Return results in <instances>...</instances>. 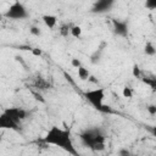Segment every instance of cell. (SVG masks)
I'll use <instances>...</instances> for the list:
<instances>
[{"instance_id":"cell-1","label":"cell","mask_w":156,"mask_h":156,"mask_svg":"<svg viewBox=\"0 0 156 156\" xmlns=\"http://www.w3.org/2000/svg\"><path fill=\"white\" fill-rule=\"evenodd\" d=\"M43 141L45 144L55 145L71 155H77V151L73 146V141L71 138V133L67 129H62L57 126H52L44 135Z\"/></svg>"},{"instance_id":"cell-2","label":"cell","mask_w":156,"mask_h":156,"mask_svg":"<svg viewBox=\"0 0 156 156\" xmlns=\"http://www.w3.org/2000/svg\"><path fill=\"white\" fill-rule=\"evenodd\" d=\"M80 140L83 145L90 147L95 151L105 149V136L99 129H87L80 134Z\"/></svg>"},{"instance_id":"cell-3","label":"cell","mask_w":156,"mask_h":156,"mask_svg":"<svg viewBox=\"0 0 156 156\" xmlns=\"http://www.w3.org/2000/svg\"><path fill=\"white\" fill-rule=\"evenodd\" d=\"M84 98L95 108H98L100 111H108V108H104L105 106L102 104L104 99H105V90H104V88H95V89L87 90L84 93Z\"/></svg>"},{"instance_id":"cell-4","label":"cell","mask_w":156,"mask_h":156,"mask_svg":"<svg viewBox=\"0 0 156 156\" xmlns=\"http://www.w3.org/2000/svg\"><path fill=\"white\" fill-rule=\"evenodd\" d=\"M4 16H5L6 18H9V20L20 21V20H24V18L28 17V11H27L26 6H24L22 2H20V1L17 0V1L12 2V4L7 7V10L5 11Z\"/></svg>"},{"instance_id":"cell-5","label":"cell","mask_w":156,"mask_h":156,"mask_svg":"<svg viewBox=\"0 0 156 156\" xmlns=\"http://www.w3.org/2000/svg\"><path fill=\"white\" fill-rule=\"evenodd\" d=\"M116 4V0H96L91 7L93 13H105L108 12Z\"/></svg>"},{"instance_id":"cell-6","label":"cell","mask_w":156,"mask_h":156,"mask_svg":"<svg viewBox=\"0 0 156 156\" xmlns=\"http://www.w3.org/2000/svg\"><path fill=\"white\" fill-rule=\"evenodd\" d=\"M112 29L118 37H128L129 26L126 20H112Z\"/></svg>"},{"instance_id":"cell-7","label":"cell","mask_w":156,"mask_h":156,"mask_svg":"<svg viewBox=\"0 0 156 156\" xmlns=\"http://www.w3.org/2000/svg\"><path fill=\"white\" fill-rule=\"evenodd\" d=\"M4 112L6 113V115H9L16 123H21V121H23V119H26L27 118V115H28V112L26 111V110H23V108H21V107H7V108H5L4 110Z\"/></svg>"},{"instance_id":"cell-8","label":"cell","mask_w":156,"mask_h":156,"mask_svg":"<svg viewBox=\"0 0 156 156\" xmlns=\"http://www.w3.org/2000/svg\"><path fill=\"white\" fill-rule=\"evenodd\" d=\"M18 123H16L9 115H6L5 112L0 113V129H12V130H17L18 129Z\"/></svg>"},{"instance_id":"cell-9","label":"cell","mask_w":156,"mask_h":156,"mask_svg":"<svg viewBox=\"0 0 156 156\" xmlns=\"http://www.w3.org/2000/svg\"><path fill=\"white\" fill-rule=\"evenodd\" d=\"M41 20L44 22V24L49 28V29H54L57 24V17L55 15H50V13H46V15H43L41 16Z\"/></svg>"},{"instance_id":"cell-10","label":"cell","mask_w":156,"mask_h":156,"mask_svg":"<svg viewBox=\"0 0 156 156\" xmlns=\"http://www.w3.org/2000/svg\"><path fill=\"white\" fill-rule=\"evenodd\" d=\"M77 71H78V77H79V79H82V80H87V79L90 78V72H89L85 67L80 66V67L77 68Z\"/></svg>"},{"instance_id":"cell-11","label":"cell","mask_w":156,"mask_h":156,"mask_svg":"<svg viewBox=\"0 0 156 156\" xmlns=\"http://www.w3.org/2000/svg\"><path fill=\"white\" fill-rule=\"evenodd\" d=\"M69 33L74 38H80V35H82V27L80 26H72L69 28Z\"/></svg>"},{"instance_id":"cell-12","label":"cell","mask_w":156,"mask_h":156,"mask_svg":"<svg viewBox=\"0 0 156 156\" xmlns=\"http://www.w3.org/2000/svg\"><path fill=\"white\" fill-rule=\"evenodd\" d=\"M144 52L149 56H154L156 54V49H155V45L152 43H146L145 48H144Z\"/></svg>"},{"instance_id":"cell-13","label":"cell","mask_w":156,"mask_h":156,"mask_svg":"<svg viewBox=\"0 0 156 156\" xmlns=\"http://www.w3.org/2000/svg\"><path fill=\"white\" fill-rule=\"evenodd\" d=\"M122 95H123V98L130 99V98L133 96V90H132L130 88L126 87V88H123V90H122Z\"/></svg>"},{"instance_id":"cell-14","label":"cell","mask_w":156,"mask_h":156,"mask_svg":"<svg viewBox=\"0 0 156 156\" xmlns=\"http://www.w3.org/2000/svg\"><path fill=\"white\" fill-rule=\"evenodd\" d=\"M145 6L149 10H155L156 9V0H146L145 1Z\"/></svg>"},{"instance_id":"cell-15","label":"cell","mask_w":156,"mask_h":156,"mask_svg":"<svg viewBox=\"0 0 156 156\" xmlns=\"http://www.w3.org/2000/svg\"><path fill=\"white\" fill-rule=\"evenodd\" d=\"M71 66L72 67H74V68H78V67H80L82 66V62H80V60L79 58H72L71 60Z\"/></svg>"},{"instance_id":"cell-16","label":"cell","mask_w":156,"mask_h":156,"mask_svg":"<svg viewBox=\"0 0 156 156\" xmlns=\"http://www.w3.org/2000/svg\"><path fill=\"white\" fill-rule=\"evenodd\" d=\"M133 76L135 77V78H139L140 77V68H139V66L138 65H134L133 66Z\"/></svg>"},{"instance_id":"cell-17","label":"cell","mask_w":156,"mask_h":156,"mask_svg":"<svg viewBox=\"0 0 156 156\" xmlns=\"http://www.w3.org/2000/svg\"><path fill=\"white\" fill-rule=\"evenodd\" d=\"M30 51H32V54H33L34 56H41V55H43V51H41V49H39V48H33Z\"/></svg>"},{"instance_id":"cell-18","label":"cell","mask_w":156,"mask_h":156,"mask_svg":"<svg viewBox=\"0 0 156 156\" xmlns=\"http://www.w3.org/2000/svg\"><path fill=\"white\" fill-rule=\"evenodd\" d=\"M147 111H149V113L150 115H156V106L155 105H150V106H147Z\"/></svg>"},{"instance_id":"cell-19","label":"cell","mask_w":156,"mask_h":156,"mask_svg":"<svg viewBox=\"0 0 156 156\" xmlns=\"http://www.w3.org/2000/svg\"><path fill=\"white\" fill-rule=\"evenodd\" d=\"M30 33H32L33 35H40V29H39L38 27H32V28H30Z\"/></svg>"},{"instance_id":"cell-20","label":"cell","mask_w":156,"mask_h":156,"mask_svg":"<svg viewBox=\"0 0 156 156\" xmlns=\"http://www.w3.org/2000/svg\"><path fill=\"white\" fill-rule=\"evenodd\" d=\"M128 154H129V152H128L127 150H121V151H119V155H128Z\"/></svg>"},{"instance_id":"cell-21","label":"cell","mask_w":156,"mask_h":156,"mask_svg":"<svg viewBox=\"0 0 156 156\" xmlns=\"http://www.w3.org/2000/svg\"><path fill=\"white\" fill-rule=\"evenodd\" d=\"M1 139H2V138H1V134H0V141H1Z\"/></svg>"}]
</instances>
